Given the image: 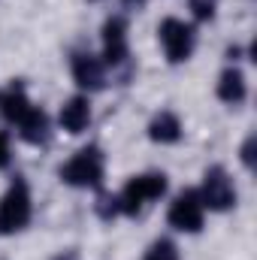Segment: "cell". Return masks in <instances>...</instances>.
<instances>
[{
    "label": "cell",
    "instance_id": "1",
    "mask_svg": "<svg viewBox=\"0 0 257 260\" xmlns=\"http://www.w3.org/2000/svg\"><path fill=\"white\" fill-rule=\"evenodd\" d=\"M61 179L73 188H100L103 185V154L97 145L82 148L73 160L61 167Z\"/></svg>",
    "mask_w": 257,
    "mask_h": 260
},
{
    "label": "cell",
    "instance_id": "2",
    "mask_svg": "<svg viewBox=\"0 0 257 260\" xmlns=\"http://www.w3.org/2000/svg\"><path fill=\"white\" fill-rule=\"evenodd\" d=\"M27 221H30V191L21 179H15L0 200V236L24 230Z\"/></svg>",
    "mask_w": 257,
    "mask_h": 260
},
{
    "label": "cell",
    "instance_id": "3",
    "mask_svg": "<svg viewBox=\"0 0 257 260\" xmlns=\"http://www.w3.org/2000/svg\"><path fill=\"white\" fill-rule=\"evenodd\" d=\"M167 191V176L164 173H145V176H136L124 185V191L118 197V206L124 215H139L145 203L164 197Z\"/></svg>",
    "mask_w": 257,
    "mask_h": 260
},
{
    "label": "cell",
    "instance_id": "4",
    "mask_svg": "<svg viewBox=\"0 0 257 260\" xmlns=\"http://www.w3.org/2000/svg\"><path fill=\"white\" fill-rule=\"evenodd\" d=\"M157 34H160V43H164V52H167L170 64H182V61L191 58L194 43H197L191 24H185L179 18H167V21H160Z\"/></svg>",
    "mask_w": 257,
    "mask_h": 260
},
{
    "label": "cell",
    "instance_id": "5",
    "mask_svg": "<svg viewBox=\"0 0 257 260\" xmlns=\"http://www.w3.org/2000/svg\"><path fill=\"white\" fill-rule=\"evenodd\" d=\"M203 206H209L212 212H227L236 206V188H233V179L221 170V167H212L206 170L203 176V191H197Z\"/></svg>",
    "mask_w": 257,
    "mask_h": 260
},
{
    "label": "cell",
    "instance_id": "6",
    "mask_svg": "<svg viewBox=\"0 0 257 260\" xmlns=\"http://www.w3.org/2000/svg\"><path fill=\"white\" fill-rule=\"evenodd\" d=\"M203 200L197 191H182V194L173 200V206H170V224L176 227V230H182V233H197L200 227H203Z\"/></svg>",
    "mask_w": 257,
    "mask_h": 260
},
{
    "label": "cell",
    "instance_id": "7",
    "mask_svg": "<svg viewBox=\"0 0 257 260\" xmlns=\"http://www.w3.org/2000/svg\"><path fill=\"white\" fill-rule=\"evenodd\" d=\"M124 58H127V24L121 15H112L103 24V61L118 67L124 64Z\"/></svg>",
    "mask_w": 257,
    "mask_h": 260
},
{
    "label": "cell",
    "instance_id": "8",
    "mask_svg": "<svg viewBox=\"0 0 257 260\" xmlns=\"http://www.w3.org/2000/svg\"><path fill=\"white\" fill-rule=\"evenodd\" d=\"M73 79H76V85L85 88V91H100L103 82H106L103 61L94 58L91 52H76V55H73Z\"/></svg>",
    "mask_w": 257,
    "mask_h": 260
},
{
    "label": "cell",
    "instance_id": "9",
    "mask_svg": "<svg viewBox=\"0 0 257 260\" xmlns=\"http://www.w3.org/2000/svg\"><path fill=\"white\" fill-rule=\"evenodd\" d=\"M30 109H34V106H30V100H27L21 82H12L9 88L0 91V115H3L9 124H18Z\"/></svg>",
    "mask_w": 257,
    "mask_h": 260
},
{
    "label": "cell",
    "instance_id": "10",
    "mask_svg": "<svg viewBox=\"0 0 257 260\" xmlns=\"http://www.w3.org/2000/svg\"><path fill=\"white\" fill-rule=\"evenodd\" d=\"M88 124H91V103H88V97L67 100L64 109H61V127L70 130V133H82Z\"/></svg>",
    "mask_w": 257,
    "mask_h": 260
},
{
    "label": "cell",
    "instance_id": "11",
    "mask_svg": "<svg viewBox=\"0 0 257 260\" xmlns=\"http://www.w3.org/2000/svg\"><path fill=\"white\" fill-rule=\"evenodd\" d=\"M245 94H248V88H245V76H242L236 67H227V70L221 73V82H218V97H221L224 103L236 106V103L245 100Z\"/></svg>",
    "mask_w": 257,
    "mask_h": 260
},
{
    "label": "cell",
    "instance_id": "12",
    "mask_svg": "<svg viewBox=\"0 0 257 260\" xmlns=\"http://www.w3.org/2000/svg\"><path fill=\"white\" fill-rule=\"evenodd\" d=\"M18 133H21V139H27V142H34V145H40V142H46L49 139V115L43 112V109H30L18 124Z\"/></svg>",
    "mask_w": 257,
    "mask_h": 260
},
{
    "label": "cell",
    "instance_id": "13",
    "mask_svg": "<svg viewBox=\"0 0 257 260\" xmlns=\"http://www.w3.org/2000/svg\"><path fill=\"white\" fill-rule=\"evenodd\" d=\"M148 136L160 145H170V142H179L182 139V124L173 112H160L154 115V121L148 124Z\"/></svg>",
    "mask_w": 257,
    "mask_h": 260
},
{
    "label": "cell",
    "instance_id": "14",
    "mask_svg": "<svg viewBox=\"0 0 257 260\" xmlns=\"http://www.w3.org/2000/svg\"><path fill=\"white\" fill-rule=\"evenodd\" d=\"M145 260H179V251L170 239H157L148 251H145Z\"/></svg>",
    "mask_w": 257,
    "mask_h": 260
},
{
    "label": "cell",
    "instance_id": "15",
    "mask_svg": "<svg viewBox=\"0 0 257 260\" xmlns=\"http://www.w3.org/2000/svg\"><path fill=\"white\" fill-rule=\"evenodd\" d=\"M118 212H121V206H118V197L100 194V200H97V215H100L103 221H112Z\"/></svg>",
    "mask_w": 257,
    "mask_h": 260
},
{
    "label": "cell",
    "instance_id": "16",
    "mask_svg": "<svg viewBox=\"0 0 257 260\" xmlns=\"http://www.w3.org/2000/svg\"><path fill=\"white\" fill-rule=\"evenodd\" d=\"M191 9H194V15H197L200 21L215 18V0H191Z\"/></svg>",
    "mask_w": 257,
    "mask_h": 260
},
{
    "label": "cell",
    "instance_id": "17",
    "mask_svg": "<svg viewBox=\"0 0 257 260\" xmlns=\"http://www.w3.org/2000/svg\"><path fill=\"white\" fill-rule=\"evenodd\" d=\"M254 145H257V136L251 133V136H248V139L242 142V164H245L248 170L254 167Z\"/></svg>",
    "mask_w": 257,
    "mask_h": 260
},
{
    "label": "cell",
    "instance_id": "18",
    "mask_svg": "<svg viewBox=\"0 0 257 260\" xmlns=\"http://www.w3.org/2000/svg\"><path fill=\"white\" fill-rule=\"evenodd\" d=\"M9 157H12V151H9V139H6V133H0V170L9 167Z\"/></svg>",
    "mask_w": 257,
    "mask_h": 260
},
{
    "label": "cell",
    "instance_id": "19",
    "mask_svg": "<svg viewBox=\"0 0 257 260\" xmlns=\"http://www.w3.org/2000/svg\"><path fill=\"white\" fill-rule=\"evenodd\" d=\"M121 3H124L127 9H142V6H145V0H121Z\"/></svg>",
    "mask_w": 257,
    "mask_h": 260
}]
</instances>
